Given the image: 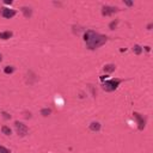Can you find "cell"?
Wrapping results in <instances>:
<instances>
[{"label": "cell", "instance_id": "obj_13", "mask_svg": "<svg viewBox=\"0 0 153 153\" xmlns=\"http://www.w3.org/2000/svg\"><path fill=\"white\" fill-rule=\"evenodd\" d=\"M50 114H51V109H49V108H44V109L41 110V115L44 116V117L45 116H49Z\"/></svg>", "mask_w": 153, "mask_h": 153}, {"label": "cell", "instance_id": "obj_10", "mask_svg": "<svg viewBox=\"0 0 153 153\" xmlns=\"http://www.w3.org/2000/svg\"><path fill=\"white\" fill-rule=\"evenodd\" d=\"M90 129L92 131H99L100 130V123L99 122H92L90 124Z\"/></svg>", "mask_w": 153, "mask_h": 153}, {"label": "cell", "instance_id": "obj_16", "mask_svg": "<svg viewBox=\"0 0 153 153\" xmlns=\"http://www.w3.org/2000/svg\"><path fill=\"white\" fill-rule=\"evenodd\" d=\"M0 153H11V151L7 149V148L4 147V146H0Z\"/></svg>", "mask_w": 153, "mask_h": 153}, {"label": "cell", "instance_id": "obj_19", "mask_svg": "<svg viewBox=\"0 0 153 153\" xmlns=\"http://www.w3.org/2000/svg\"><path fill=\"white\" fill-rule=\"evenodd\" d=\"M5 4H10L11 5L12 4V0H5Z\"/></svg>", "mask_w": 153, "mask_h": 153}, {"label": "cell", "instance_id": "obj_8", "mask_svg": "<svg viewBox=\"0 0 153 153\" xmlns=\"http://www.w3.org/2000/svg\"><path fill=\"white\" fill-rule=\"evenodd\" d=\"M12 36H13V32L12 31H8V30L0 32V39H10Z\"/></svg>", "mask_w": 153, "mask_h": 153}, {"label": "cell", "instance_id": "obj_12", "mask_svg": "<svg viewBox=\"0 0 153 153\" xmlns=\"http://www.w3.org/2000/svg\"><path fill=\"white\" fill-rule=\"evenodd\" d=\"M133 51H134L136 55H140V54L142 53V48H141L139 44H135V45L133 47Z\"/></svg>", "mask_w": 153, "mask_h": 153}, {"label": "cell", "instance_id": "obj_20", "mask_svg": "<svg viewBox=\"0 0 153 153\" xmlns=\"http://www.w3.org/2000/svg\"><path fill=\"white\" fill-rule=\"evenodd\" d=\"M2 61V56H1V54H0V62Z\"/></svg>", "mask_w": 153, "mask_h": 153}, {"label": "cell", "instance_id": "obj_14", "mask_svg": "<svg viewBox=\"0 0 153 153\" xmlns=\"http://www.w3.org/2000/svg\"><path fill=\"white\" fill-rule=\"evenodd\" d=\"M4 72H5L6 74H11V73L14 72V67H13V66H6L5 69H4Z\"/></svg>", "mask_w": 153, "mask_h": 153}, {"label": "cell", "instance_id": "obj_6", "mask_svg": "<svg viewBox=\"0 0 153 153\" xmlns=\"http://www.w3.org/2000/svg\"><path fill=\"white\" fill-rule=\"evenodd\" d=\"M1 16H2L4 18H6V19H10V18H12V17L16 16V11L12 10V8L2 7V8H1Z\"/></svg>", "mask_w": 153, "mask_h": 153}, {"label": "cell", "instance_id": "obj_5", "mask_svg": "<svg viewBox=\"0 0 153 153\" xmlns=\"http://www.w3.org/2000/svg\"><path fill=\"white\" fill-rule=\"evenodd\" d=\"M120 10H118V7H116V6H109V5H105V6H103L102 7V14L103 16H111V14H114V13H116V12H118Z\"/></svg>", "mask_w": 153, "mask_h": 153}, {"label": "cell", "instance_id": "obj_3", "mask_svg": "<svg viewBox=\"0 0 153 153\" xmlns=\"http://www.w3.org/2000/svg\"><path fill=\"white\" fill-rule=\"evenodd\" d=\"M14 128H16V131L19 136H25L27 133H29V128L26 127V124L19 122V121H16L14 122Z\"/></svg>", "mask_w": 153, "mask_h": 153}, {"label": "cell", "instance_id": "obj_9", "mask_svg": "<svg viewBox=\"0 0 153 153\" xmlns=\"http://www.w3.org/2000/svg\"><path fill=\"white\" fill-rule=\"evenodd\" d=\"M115 69H116V66L112 65V63H108V65H105V66L103 67V71L106 72V73H111V72H114Z\"/></svg>", "mask_w": 153, "mask_h": 153}, {"label": "cell", "instance_id": "obj_11", "mask_svg": "<svg viewBox=\"0 0 153 153\" xmlns=\"http://www.w3.org/2000/svg\"><path fill=\"white\" fill-rule=\"evenodd\" d=\"M1 131H2V134H5V135H11V133H12L11 128L7 127V126H2V127H1Z\"/></svg>", "mask_w": 153, "mask_h": 153}, {"label": "cell", "instance_id": "obj_7", "mask_svg": "<svg viewBox=\"0 0 153 153\" xmlns=\"http://www.w3.org/2000/svg\"><path fill=\"white\" fill-rule=\"evenodd\" d=\"M22 12H23V14H24L25 18H30V17L32 16V10H31V7L23 6V7H22Z\"/></svg>", "mask_w": 153, "mask_h": 153}, {"label": "cell", "instance_id": "obj_17", "mask_svg": "<svg viewBox=\"0 0 153 153\" xmlns=\"http://www.w3.org/2000/svg\"><path fill=\"white\" fill-rule=\"evenodd\" d=\"M2 116H4L5 120H10V118H11V115H8V114L5 112V111H2Z\"/></svg>", "mask_w": 153, "mask_h": 153}, {"label": "cell", "instance_id": "obj_2", "mask_svg": "<svg viewBox=\"0 0 153 153\" xmlns=\"http://www.w3.org/2000/svg\"><path fill=\"white\" fill-rule=\"evenodd\" d=\"M121 82H122V79H110L102 84V88L106 92H112L118 87Z\"/></svg>", "mask_w": 153, "mask_h": 153}, {"label": "cell", "instance_id": "obj_4", "mask_svg": "<svg viewBox=\"0 0 153 153\" xmlns=\"http://www.w3.org/2000/svg\"><path fill=\"white\" fill-rule=\"evenodd\" d=\"M133 116L137 121V128H139V130H143V128L146 127V118L142 115H140L139 112H133Z\"/></svg>", "mask_w": 153, "mask_h": 153}, {"label": "cell", "instance_id": "obj_1", "mask_svg": "<svg viewBox=\"0 0 153 153\" xmlns=\"http://www.w3.org/2000/svg\"><path fill=\"white\" fill-rule=\"evenodd\" d=\"M84 41H85L86 47L88 49L93 50V49H97V48L102 47L103 44H105L108 41V37L102 33H98L93 30H86L84 33Z\"/></svg>", "mask_w": 153, "mask_h": 153}, {"label": "cell", "instance_id": "obj_15", "mask_svg": "<svg viewBox=\"0 0 153 153\" xmlns=\"http://www.w3.org/2000/svg\"><path fill=\"white\" fill-rule=\"evenodd\" d=\"M117 23H118V20L116 19V20H114V22H111L110 24H109V27L111 29V30H114L115 27H116V25H117Z\"/></svg>", "mask_w": 153, "mask_h": 153}, {"label": "cell", "instance_id": "obj_18", "mask_svg": "<svg viewBox=\"0 0 153 153\" xmlns=\"http://www.w3.org/2000/svg\"><path fill=\"white\" fill-rule=\"evenodd\" d=\"M124 4H126V5H128V6H131V5H133V2H131V1H127V0H124Z\"/></svg>", "mask_w": 153, "mask_h": 153}]
</instances>
